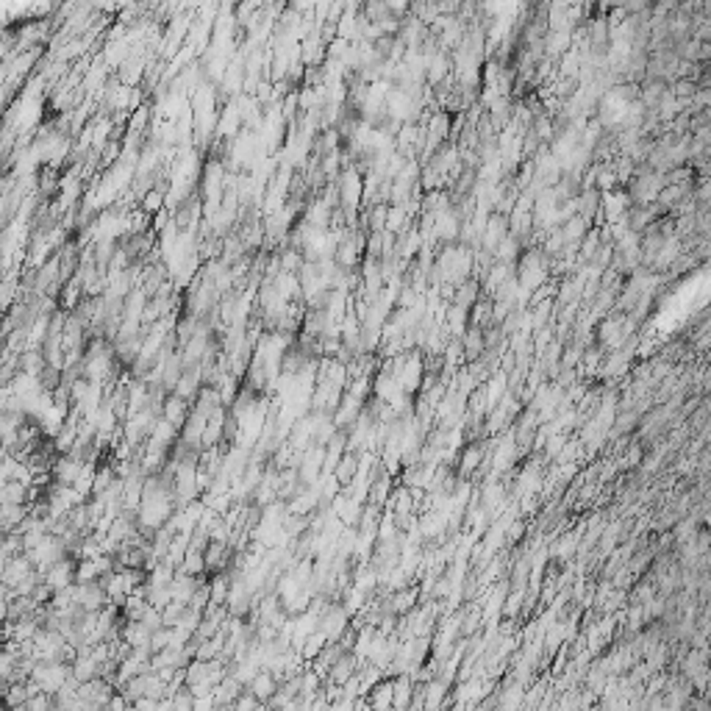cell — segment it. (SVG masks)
Returning <instances> with one entry per match:
<instances>
[{
    "label": "cell",
    "instance_id": "obj_2",
    "mask_svg": "<svg viewBox=\"0 0 711 711\" xmlns=\"http://www.w3.org/2000/svg\"><path fill=\"white\" fill-rule=\"evenodd\" d=\"M481 458H483V450H478V448H470V450L464 453V461H461V464H464V470L470 473V470H475V464H478Z\"/></svg>",
    "mask_w": 711,
    "mask_h": 711
},
{
    "label": "cell",
    "instance_id": "obj_4",
    "mask_svg": "<svg viewBox=\"0 0 711 711\" xmlns=\"http://www.w3.org/2000/svg\"><path fill=\"white\" fill-rule=\"evenodd\" d=\"M709 523H711V514H709Z\"/></svg>",
    "mask_w": 711,
    "mask_h": 711
},
{
    "label": "cell",
    "instance_id": "obj_1",
    "mask_svg": "<svg viewBox=\"0 0 711 711\" xmlns=\"http://www.w3.org/2000/svg\"><path fill=\"white\" fill-rule=\"evenodd\" d=\"M370 703H373V706H381V709L395 706V684L373 686V689H370Z\"/></svg>",
    "mask_w": 711,
    "mask_h": 711
},
{
    "label": "cell",
    "instance_id": "obj_3",
    "mask_svg": "<svg viewBox=\"0 0 711 711\" xmlns=\"http://www.w3.org/2000/svg\"><path fill=\"white\" fill-rule=\"evenodd\" d=\"M589 3H597V0H589Z\"/></svg>",
    "mask_w": 711,
    "mask_h": 711
}]
</instances>
